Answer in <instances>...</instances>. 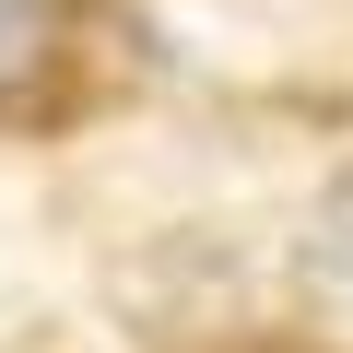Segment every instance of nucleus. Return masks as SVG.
Segmentation results:
<instances>
[{
    "label": "nucleus",
    "mask_w": 353,
    "mask_h": 353,
    "mask_svg": "<svg viewBox=\"0 0 353 353\" xmlns=\"http://www.w3.org/2000/svg\"><path fill=\"white\" fill-rule=\"evenodd\" d=\"M294 294L330 318V330H353V165L318 189V212L294 224Z\"/></svg>",
    "instance_id": "nucleus-1"
},
{
    "label": "nucleus",
    "mask_w": 353,
    "mask_h": 353,
    "mask_svg": "<svg viewBox=\"0 0 353 353\" xmlns=\"http://www.w3.org/2000/svg\"><path fill=\"white\" fill-rule=\"evenodd\" d=\"M48 59H59V0H0V106L36 94Z\"/></svg>",
    "instance_id": "nucleus-2"
}]
</instances>
